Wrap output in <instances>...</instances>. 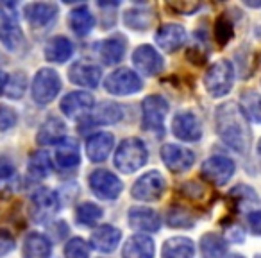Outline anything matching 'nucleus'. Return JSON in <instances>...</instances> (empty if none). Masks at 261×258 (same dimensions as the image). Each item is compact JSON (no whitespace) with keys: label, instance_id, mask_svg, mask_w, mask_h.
<instances>
[{"label":"nucleus","instance_id":"f8f14e48","mask_svg":"<svg viewBox=\"0 0 261 258\" xmlns=\"http://www.w3.org/2000/svg\"><path fill=\"white\" fill-rule=\"evenodd\" d=\"M172 129H174V135L182 142H197L202 136V124L197 119V115L190 111L177 113L172 122Z\"/></svg>","mask_w":261,"mask_h":258},{"label":"nucleus","instance_id":"473e14b6","mask_svg":"<svg viewBox=\"0 0 261 258\" xmlns=\"http://www.w3.org/2000/svg\"><path fill=\"white\" fill-rule=\"evenodd\" d=\"M242 108L247 120H252L256 124H261V95L256 91H245L242 95Z\"/></svg>","mask_w":261,"mask_h":258},{"label":"nucleus","instance_id":"f704fd0d","mask_svg":"<svg viewBox=\"0 0 261 258\" xmlns=\"http://www.w3.org/2000/svg\"><path fill=\"white\" fill-rule=\"evenodd\" d=\"M75 219L83 226H93L102 219V208L95 203H83L77 206Z\"/></svg>","mask_w":261,"mask_h":258},{"label":"nucleus","instance_id":"a19ab883","mask_svg":"<svg viewBox=\"0 0 261 258\" xmlns=\"http://www.w3.org/2000/svg\"><path fill=\"white\" fill-rule=\"evenodd\" d=\"M16 111L6 104H0V131H9L11 127L16 126Z\"/></svg>","mask_w":261,"mask_h":258},{"label":"nucleus","instance_id":"de8ad7c7","mask_svg":"<svg viewBox=\"0 0 261 258\" xmlns=\"http://www.w3.org/2000/svg\"><path fill=\"white\" fill-rule=\"evenodd\" d=\"M257 153L261 154V140H259V144H257Z\"/></svg>","mask_w":261,"mask_h":258},{"label":"nucleus","instance_id":"0eeeda50","mask_svg":"<svg viewBox=\"0 0 261 258\" xmlns=\"http://www.w3.org/2000/svg\"><path fill=\"white\" fill-rule=\"evenodd\" d=\"M104 88L113 95H133L143 88V83L136 72L129 68H118L106 77Z\"/></svg>","mask_w":261,"mask_h":258},{"label":"nucleus","instance_id":"39448f33","mask_svg":"<svg viewBox=\"0 0 261 258\" xmlns=\"http://www.w3.org/2000/svg\"><path fill=\"white\" fill-rule=\"evenodd\" d=\"M168 106L167 99L161 95H149L143 99L142 102V124L147 131H161L165 124V116H167Z\"/></svg>","mask_w":261,"mask_h":258},{"label":"nucleus","instance_id":"ddd939ff","mask_svg":"<svg viewBox=\"0 0 261 258\" xmlns=\"http://www.w3.org/2000/svg\"><path fill=\"white\" fill-rule=\"evenodd\" d=\"M95 106V99L88 91H72V93L65 95L59 104L63 115L70 116V119H79V116L90 115L91 109Z\"/></svg>","mask_w":261,"mask_h":258},{"label":"nucleus","instance_id":"9b49d317","mask_svg":"<svg viewBox=\"0 0 261 258\" xmlns=\"http://www.w3.org/2000/svg\"><path fill=\"white\" fill-rule=\"evenodd\" d=\"M133 65L138 72L145 74V76H158L163 70L165 63L160 52L150 45H140L135 52H133Z\"/></svg>","mask_w":261,"mask_h":258},{"label":"nucleus","instance_id":"a878e982","mask_svg":"<svg viewBox=\"0 0 261 258\" xmlns=\"http://www.w3.org/2000/svg\"><path fill=\"white\" fill-rule=\"evenodd\" d=\"M79 161H81L79 146H77L75 140L63 138L56 146V163L61 169H73L79 165Z\"/></svg>","mask_w":261,"mask_h":258},{"label":"nucleus","instance_id":"7c9ffc66","mask_svg":"<svg viewBox=\"0 0 261 258\" xmlns=\"http://www.w3.org/2000/svg\"><path fill=\"white\" fill-rule=\"evenodd\" d=\"M29 176L34 179H43L52 172V160L47 151H36L31 154L29 163H27Z\"/></svg>","mask_w":261,"mask_h":258},{"label":"nucleus","instance_id":"e433bc0d","mask_svg":"<svg viewBox=\"0 0 261 258\" xmlns=\"http://www.w3.org/2000/svg\"><path fill=\"white\" fill-rule=\"evenodd\" d=\"M27 88V77L23 72H15L11 77H8V84H6L4 93L11 99H20L25 93Z\"/></svg>","mask_w":261,"mask_h":258},{"label":"nucleus","instance_id":"2f4dec72","mask_svg":"<svg viewBox=\"0 0 261 258\" xmlns=\"http://www.w3.org/2000/svg\"><path fill=\"white\" fill-rule=\"evenodd\" d=\"M200 249H202L204 258H222L227 251V244L217 233H207L202 237Z\"/></svg>","mask_w":261,"mask_h":258},{"label":"nucleus","instance_id":"f03ea898","mask_svg":"<svg viewBox=\"0 0 261 258\" xmlns=\"http://www.w3.org/2000/svg\"><path fill=\"white\" fill-rule=\"evenodd\" d=\"M149 151L140 138H125L115 153V167L123 174H133L147 163Z\"/></svg>","mask_w":261,"mask_h":258},{"label":"nucleus","instance_id":"c9c22d12","mask_svg":"<svg viewBox=\"0 0 261 258\" xmlns=\"http://www.w3.org/2000/svg\"><path fill=\"white\" fill-rule=\"evenodd\" d=\"M123 22L127 27L136 31H145L147 27L152 22V15H150L147 9H129V11L123 15Z\"/></svg>","mask_w":261,"mask_h":258},{"label":"nucleus","instance_id":"49530a36","mask_svg":"<svg viewBox=\"0 0 261 258\" xmlns=\"http://www.w3.org/2000/svg\"><path fill=\"white\" fill-rule=\"evenodd\" d=\"M225 258H243L242 254H229V256H225Z\"/></svg>","mask_w":261,"mask_h":258},{"label":"nucleus","instance_id":"79ce46f5","mask_svg":"<svg viewBox=\"0 0 261 258\" xmlns=\"http://www.w3.org/2000/svg\"><path fill=\"white\" fill-rule=\"evenodd\" d=\"M168 8L181 15H193L197 9H200V4L199 2H168Z\"/></svg>","mask_w":261,"mask_h":258},{"label":"nucleus","instance_id":"20e7f679","mask_svg":"<svg viewBox=\"0 0 261 258\" xmlns=\"http://www.w3.org/2000/svg\"><path fill=\"white\" fill-rule=\"evenodd\" d=\"M59 90H61V79H59L58 72L52 68H41L34 76L33 81V99L36 104L45 106L50 104L56 97H58Z\"/></svg>","mask_w":261,"mask_h":258},{"label":"nucleus","instance_id":"a18cd8bd","mask_svg":"<svg viewBox=\"0 0 261 258\" xmlns=\"http://www.w3.org/2000/svg\"><path fill=\"white\" fill-rule=\"evenodd\" d=\"M6 84H8V76H6V74L2 72V70H0V95L4 93Z\"/></svg>","mask_w":261,"mask_h":258},{"label":"nucleus","instance_id":"bb28decb","mask_svg":"<svg viewBox=\"0 0 261 258\" xmlns=\"http://www.w3.org/2000/svg\"><path fill=\"white\" fill-rule=\"evenodd\" d=\"M195 246L186 237H174L163 244L161 258H193Z\"/></svg>","mask_w":261,"mask_h":258},{"label":"nucleus","instance_id":"58836bf2","mask_svg":"<svg viewBox=\"0 0 261 258\" xmlns=\"http://www.w3.org/2000/svg\"><path fill=\"white\" fill-rule=\"evenodd\" d=\"M65 258H90V246L83 239H72L65 246Z\"/></svg>","mask_w":261,"mask_h":258},{"label":"nucleus","instance_id":"72a5a7b5","mask_svg":"<svg viewBox=\"0 0 261 258\" xmlns=\"http://www.w3.org/2000/svg\"><path fill=\"white\" fill-rule=\"evenodd\" d=\"M167 224L170 228H192L195 224V217L186 208L174 206L167 212Z\"/></svg>","mask_w":261,"mask_h":258},{"label":"nucleus","instance_id":"aec40b11","mask_svg":"<svg viewBox=\"0 0 261 258\" xmlns=\"http://www.w3.org/2000/svg\"><path fill=\"white\" fill-rule=\"evenodd\" d=\"M129 224L135 229H140V231L154 233L160 229L161 219L158 215V212H154L152 208L136 206L129 210Z\"/></svg>","mask_w":261,"mask_h":258},{"label":"nucleus","instance_id":"c85d7f7f","mask_svg":"<svg viewBox=\"0 0 261 258\" xmlns=\"http://www.w3.org/2000/svg\"><path fill=\"white\" fill-rule=\"evenodd\" d=\"M68 24L77 36H86V34L93 29L95 18H93V15H91L88 6H79V8H75L72 13H70Z\"/></svg>","mask_w":261,"mask_h":258},{"label":"nucleus","instance_id":"412c9836","mask_svg":"<svg viewBox=\"0 0 261 258\" xmlns=\"http://www.w3.org/2000/svg\"><path fill=\"white\" fill-rule=\"evenodd\" d=\"M154 240L147 235H133L122 249V258H154Z\"/></svg>","mask_w":261,"mask_h":258},{"label":"nucleus","instance_id":"09e8293b","mask_svg":"<svg viewBox=\"0 0 261 258\" xmlns=\"http://www.w3.org/2000/svg\"><path fill=\"white\" fill-rule=\"evenodd\" d=\"M257 258H261V256H257Z\"/></svg>","mask_w":261,"mask_h":258},{"label":"nucleus","instance_id":"dca6fc26","mask_svg":"<svg viewBox=\"0 0 261 258\" xmlns=\"http://www.w3.org/2000/svg\"><path fill=\"white\" fill-rule=\"evenodd\" d=\"M186 31L177 24H165L158 29L156 43L163 49L165 52H175L185 45Z\"/></svg>","mask_w":261,"mask_h":258},{"label":"nucleus","instance_id":"2eb2a0df","mask_svg":"<svg viewBox=\"0 0 261 258\" xmlns=\"http://www.w3.org/2000/svg\"><path fill=\"white\" fill-rule=\"evenodd\" d=\"M68 77L73 84H77V86L95 88V86H98V83H100L102 72L95 63L77 61L75 65H72V68H70Z\"/></svg>","mask_w":261,"mask_h":258},{"label":"nucleus","instance_id":"4be33fe9","mask_svg":"<svg viewBox=\"0 0 261 258\" xmlns=\"http://www.w3.org/2000/svg\"><path fill=\"white\" fill-rule=\"evenodd\" d=\"M125 47H127L125 38L111 36L98 43V47H97L98 58H100L102 63H106V65H116L118 61H122L123 54H125Z\"/></svg>","mask_w":261,"mask_h":258},{"label":"nucleus","instance_id":"6e6552de","mask_svg":"<svg viewBox=\"0 0 261 258\" xmlns=\"http://www.w3.org/2000/svg\"><path fill=\"white\" fill-rule=\"evenodd\" d=\"M90 189L98 199L113 201L122 194V181L109 171H95L90 176Z\"/></svg>","mask_w":261,"mask_h":258},{"label":"nucleus","instance_id":"9d476101","mask_svg":"<svg viewBox=\"0 0 261 258\" xmlns=\"http://www.w3.org/2000/svg\"><path fill=\"white\" fill-rule=\"evenodd\" d=\"M161 160L172 172L181 174L192 169V165L195 163V154L192 153V149H186L182 146L167 144L161 147Z\"/></svg>","mask_w":261,"mask_h":258},{"label":"nucleus","instance_id":"1a4fd4ad","mask_svg":"<svg viewBox=\"0 0 261 258\" xmlns=\"http://www.w3.org/2000/svg\"><path fill=\"white\" fill-rule=\"evenodd\" d=\"M234 161L225 156H211L202 163V176L206 178V181L217 186L225 185L234 176Z\"/></svg>","mask_w":261,"mask_h":258},{"label":"nucleus","instance_id":"423d86ee","mask_svg":"<svg viewBox=\"0 0 261 258\" xmlns=\"http://www.w3.org/2000/svg\"><path fill=\"white\" fill-rule=\"evenodd\" d=\"M167 190V181L158 171H150L147 174H143L138 181L135 183L130 194L136 201H147V203H152V201H160V197Z\"/></svg>","mask_w":261,"mask_h":258},{"label":"nucleus","instance_id":"f257e3e1","mask_svg":"<svg viewBox=\"0 0 261 258\" xmlns=\"http://www.w3.org/2000/svg\"><path fill=\"white\" fill-rule=\"evenodd\" d=\"M217 131L220 138L238 153H245L249 147V120L245 119L240 104L224 102L217 109Z\"/></svg>","mask_w":261,"mask_h":258},{"label":"nucleus","instance_id":"4c0bfd02","mask_svg":"<svg viewBox=\"0 0 261 258\" xmlns=\"http://www.w3.org/2000/svg\"><path fill=\"white\" fill-rule=\"evenodd\" d=\"M215 36H217L218 45H227L229 40L232 38V22L225 15H222L215 24Z\"/></svg>","mask_w":261,"mask_h":258},{"label":"nucleus","instance_id":"4468645a","mask_svg":"<svg viewBox=\"0 0 261 258\" xmlns=\"http://www.w3.org/2000/svg\"><path fill=\"white\" fill-rule=\"evenodd\" d=\"M31 201H33V217L40 222L50 219L59 210V197L50 189H38Z\"/></svg>","mask_w":261,"mask_h":258},{"label":"nucleus","instance_id":"5701e85b","mask_svg":"<svg viewBox=\"0 0 261 258\" xmlns=\"http://www.w3.org/2000/svg\"><path fill=\"white\" fill-rule=\"evenodd\" d=\"M73 45L68 38L65 36H54L45 45V58L52 63H65L72 58Z\"/></svg>","mask_w":261,"mask_h":258},{"label":"nucleus","instance_id":"ea45409f","mask_svg":"<svg viewBox=\"0 0 261 258\" xmlns=\"http://www.w3.org/2000/svg\"><path fill=\"white\" fill-rule=\"evenodd\" d=\"M16 176L15 165L9 160H0V194H4L6 189H13V179Z\"/></svg>","mask_w":261,"mask_h":258},{"label":"nucleus","instance_id":"7ed1b4c3","mask_svg":"<svg viewBox=\"0 0 261 258\" xmlns=\"http://www.w3.org/2000/svg\"><path fill=\"white\" fill-rule=\"evenodd\" d=\"M232 83H234V68L227 59H220V61L213 63L204 76V86L213 97L227 95L232 88Z\"/></svg>","mask_w":261,"mask_h":258},{"label":"nucleus","instance_id":"a211bd4d","mask_svg":"<svg viewBox=\"0 0 261 258\" xmlns=\"http://www.w3.org/2000/svg\"><path fill=\"white\" fill-rule=\"evenodd\" d=\"M113 146H115V136L108 131H100V133H95L88 138L86 144V154L90 158V161L93 163H100L104 161L106 158L109 156L111 153Z\"/></svg>","mask_w":261,"mask_h":258},{"label":"nucleus","instance_id":"37998d69","mask_svg":"<svg viewBox=\"0 0 261 258\" xmlns=\"http://www.w3.org/2000/svg\"><path fill=\"white\" fill-rule=\"evenodd\" d=\"M15 249V239L8 229H0V258Z\"/></svg>","mask_w":261,"mask_h":258},{"label":"nucleus","instance_id":"c756f323","mask_svg":"<svg viewBox=\"0 0 261 258\" xmlns=\"http://www.w3.org/2000/svg\"><path fill=\"white\" fill-rule=\"evenodd\" d=\"M0 41L9 51H16L23 43V33L16 20H2L0 22Z\"/></svg>","mask_w":261,"mask_h":258},{"label":"nucleus","instance_id":"393cba45","mask_svg":"<svg viewBox=\"0 0 261 258\" xmlns=\"http://www.w3.org/2000/svg\"><path fill=\"white\" fill-rule=\"evenodd\" d=\"M52 244L41 233H29L23 242V258H50Z\"/></svg>","mask_w":261,"mask_h":258},{"label":"nucleus","instance_id":"cd10ccee","mask_svg":"<svg viewBox=\"0 0 261 258\" xmlns=\"http://www.w3.org/2000/svg\"><path fill=\"white\" fill-rule=\"evenodd\" d=\"M123 119V109L115 102H102L95 109H91L88 124H116Z\"/></svg>","mask_w":261,"mask_h":258},{"label":"nucleus","instance_id":"f3484780","mask_svg":"<svg viewBox=\"0 0 261 258\" xmlns=\"http://www.w3.org/2000/svg\"><path fill=\"white\" fill-rule=\"evenodd\" d=\"M120 239H122V231L118 228H115L111 224H104L93 229L90 242L100 253H111V251H115L118 247Z\"/></svg>","mask_w":261,"mask_h":258},{"label":"nucleus","instance_id":"b1692460","mask_svg":"<svg viewBox=\"0 0 261 258\" xmlns=\"http://www.w3.org/2000/svg\"><path fill=\"white\" fill-rule=\"evenodd\" d=\"M65 133H66V126L61 119L58 116H50L47 119L43 124H41L40 131H38V144H59L63 138H65Z\"/></svg>","mask_w":261,"mask_h":258},{"label":"nucleus","instance_id":"6ab92c4d","mask_svg":"<svg viewBox=\"0 0 261 258\" xmlns=\"http://www.w3.org/2000/svg\"><path fill=\"white\" fill-rule=\"evenodd\" d=\"M58 16V6L52 2H34L25 6V18L33 27H45Z\"/></svg>","mask_w":261,"mask_h":258},{"label":"nucleus","instance_id":"c03bdc74","mask_svg":"<svg viewBox=\"0 0 261 258\" xmlns=\"http://www.w3.org/2000/svg\"><path fill=\"white\" fill-rule=\"evenodd\" d=\"M247 221H249V226L254 233L261 235V212L259 210H254L247 214Z\"/></svg>","mask_w":261,"mask_h":258}]
</instances>
